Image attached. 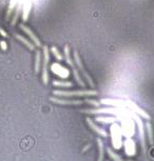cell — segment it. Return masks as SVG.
Returning a JSON list of instances; mask_svg holds the SVG:
<instances>
[{
	"mask_svg": "<svg viewBox=\"0 0 154 161\" xmlns=\"http://www.w3.org/2000/svg\"><path fill=\"white\" fill-rule=\"evenodd\" d=\"M53 85L58 87H72V82L70 81H53Z\"/></svg>",
	"mask_w": 154,
	"mask_h": 161,
	"instance_id": "obj_22",
	"label": "cell"
},
{
	"mask_svg": "<svg viewBox=\"0 0 154 161\" xmlns=\"http://www.w3.org/2000/svg\"><path fill=\"white\" fill-rule=\"evenodd\" d=\"M87 123L89 124V126L91 127V129L93 130L95 133L98 134V135H100L102 137H108V133H107V132H105L103 129H102V127H99L98 125H96L95 123L92 121V119L87 118Z\"/></svg>",
	"mask_w": 154,
	"mask_h": 161,
	"instance_id": "obj_12",
	"label": "cell"
},
{
	"mask_svg": "<svg viewBox=\"0 0 154 161\" xmlns=\"http://www.w3.org/2000/svg\"><path fill=\"white\" fill-rule=\"evenodd\" d=\"M50 101L56 103V104H61V105H80L83 103L81 100H69V99H60V98H56V97H51Z\"/></svg>",
	"mask_w": 154,
	"mask_h": 161,
	"instance_id": "obj_8",
	"label": "cell"
},
{
	"mask_svg": "<svg viewBox=\"0 0 154 161\" xmlns=\"http://www.w3.org/2000/svg\"><path fill=\"white\" fill-rule=\"evenodd\" d=\"M126 107H128V109L131 110L132 112H134V113H136L138 116L142 117V118L147 119V120H150V119H151L150 115H149L148 113H146V112H145L142 109H140V107H138L135 102H133V101L126 100Z\"/></svg>",
	"mask_w": 154,
	"mask_h": 161,
	"instance_id": "obj_6",
	"label": "cell"
},
{
	"mask_svg": "<svg viewBox=\"0 0 154 161\" xmlns=\"http://www.w3.org/2000/svg\"><path fill=\"white\" fill-rule=\"evenodd\" d=\"M0 48H1V50L3 51V52H5V51L8 50V44H6V42L4 40L0 41Z\"/></svg>",
	"mask_w": 154,
	"mask_h": 161,
	"instance_id": "obj_26",
	"label": "cell"
},
{
	"mask_svg": "<svg viewBox=\"0 0 154 161\" xmlns=\"http://www.w3.org/2000/svg\"><path fill=\"white\" fill-rule=\"evenodd\" d=\"M145 129H146V131H147V136H148L149 143H150L151 145H153L154 144L153 130H152V125H151V123L149 122V121H147L146 124H145Z\"/></svg>",
	"mask_w": 154,
	"mask_h": 161,
	"instance_id": "obj_14",
	"label": "cell"
},
{
	"mask_svg": "<svg viewBox=\"0 0 154 161\" xmlns=\"http://www.w3.org/2000/svg\"><path fill=\"white\" fill-rule=\"evenodd\" d=\"M125 152L128 156H134L136 153V147H135V142L132 139V137H127L126 141H125Z\"/></svg>",
	"mask_w": 154,
	"mask_h": 161,
	"instance_id": "obj_9",
	"label": "cell"
},
{
	"mask_svg": "<svg viewBox=\"0 0 154 161\" xmlns=\"http://www.w3.org/2000/svg\"><path fill=\"white\" fill-rule=\"evenodd\" d=\"M51 70L53 71V73L56 75H58L60 78H68L70 75L69 73V70L65 69V67H63L62 65H60L59 63H53L51 65Z\"/></svg>",
	"mask_w": 154,
	"mask_h": 161,
	"instance_id": "obj_7",
	"label": "cell"
},
{
	"mask_svg": "<svg viewBox=\"0 0 154 161\" xmlns=\"http://www.w3.org/2000/svg\"><path fill=\"white\" fill-rule=\"evenodd\" d=\"M65 61L68 62V64H69L71 67H73L74 63H73V61H72V59H71V56H70V48L68 45L65 46Z\"/></svg>",
	"mask_w": 154,
	"mask_h": 161,
	"instance_id": "obj_19",
	"label": "cell"
},
{
	"mask_svg": "<svg viewBox=\"0 0 154 161\" xmlns=\"http://www.w3.org/2000/svg\"><path fill=\"white\" fill-rule=\"evenodd\" d=\"M18 0H11L10 3H8V11H6V20H8V19L11 18V16H12V13L15 11V8H16L17 4H18Z\"/></svg>",
	"mask_w": 154,
	"mask_h": 161,
	"instance_id": "obj_15",
	"label": "cell"
},
{
	"mask_svg": "<svg viewBox=\"0 0 154 161\" xmlns=\"http://www.w3.org/2000/svg\"><path fill=\"white\" fill-rule=\"evenodd\" d=\"M110 133H111V138H112V144L115 150H119L122 145V127L117 124L116 122L112 123L111 127H110Z\"/></svg>",
	"mask_w": 154,
	"mask_h": 161,
	"instance_id": "obj_1",
	"label": "cell"
},
{
	"mask_svg": "<svg viewBox=\"0 0 154 161\" xmlns=\"http://www.w3.org/2000/svg\"><path fill=\"white\" fill-rule=\"evenodd\" d=\"M90 147H91V144H88V145H87V146H85V149H83V150H82V152H85V151H88V150H89V149H90Z\"/></svg>",
	"mask_w": 154,
	"mask_h": 161,
	"instance_id": "obj_28",
	"label": "cell"
},
{
	"mask_svg": "<svg viewBox=\"0 0 154 161\" xmlns=\"http://www.w3.org/2000/svg\"><path fill=\"white\" fill-rule=\"evenodd\" d=\"M73 56H74V60H75V63L77 64V67H78L79 71H80V72H81V74H82V75H83V77H85V80L88 81L89 85H90V87H94V82H93V80H92L91 76H90V75L87 73V71L85 70V67H83L82 63H81V59H80V57H79L78 53H77L76 51H74Z\"/></svg>",
	"mask_w": 154,
	"mask_h": 161,
	"instance_id": "obj_5",
	"label": "cell"
},
{
	"mask_svg": "<svg viewBox=\"0 0 154 161\" xmlns=\"http://www.w3.org/2000/svg\"><path fill=\"white\" fill-rule=\"evenodd\" d=\"M40 62H41V53L39 51L36 52V57H35V73H38L40 69Z\"/></svg>",
	"mask_w": 154,
	"mask_h": 161,
	"instance_id": "obj_20",
	"label": "cell"
},
{
	"mask_svg": "<svg viewBox=\"0 0 154 161\" xmlns=\"http://www.w3.org/2000/svg\"><path fill=\"white\" fill-rule=\"evenodd\" d=\"M97 144H98V150H99V156H98L97 161H103V153H105V149H103V143L100 140V138L97 139Z\"/></svg>",
	"mask_w": 154,
	"mask_h": 161,
	"instance_id": "obj_21",
	"label": "cell"
},
{
	"mask_svg": "<svg viewBox=\"0 0 154 161\" xmlns=\"http://www.w3.org/2000/svg\"><path fill=\"white\" fill-rule=\"evenodd\" d=\"M53 94L55 96L61 97H82V96H96L97 92L91 90V91H53Z\"/></svg>",
	"mask_w": 154,
	"mask_h": 161,
	"instance_id": "obj_2",
	"label": "cell"
},
{
	"mask_svg": "<svg viewBox=\"0 0 154 161\" xmlns=\"http://www.w3.org/2000/svg\"><path fill=\"white\" fill-rule=\"evenodd\" d=\"M50 61V50L48 46H43V64H42V74L41 79L45 84L49 83V74H48V64Z\"/></svg>",
	"mask_w": 154,
	"mask_h": 161,
	"instance_id": "obj_3",
	"label": "cell"
},
{
	"mask_svg": "<svg viewBox=\"0 0 154 161\" xmlns=\"http://www.w3.org/2000/svg\"><path fill=\"white\" fill-rule=\"evenodd\" d=\"M0 35H1L2 37H4V38H8V33H6L2 28H0Z\"/></svg>",
	"mask_w": 154,
	"mask_h": 161,
	"instance_id": "obj_27",
	"label": "cell"
},
{
	"mask_svg": "<svg viewBox=\"0 0 154 161\" xmlns=\"http://www.w3.org/2000/svg\"><path fill=\"white\" fill-rule=\"evenodd\" d=\"M21 12H22V2L19 1L18 4H17V6H16V8H15V11H14V15H13L12 20H11V25L14 26L15 24L17 23L18 18H19V15H20Z\"/></svg>",
	"mask_w": 154,
	"mask_h": 161,
	"instance_id": "obj_13",
	"label": "cell"
},
{
	"mask_svg": "<svg viewBox=\"0 0 154 161\" xmlns=\"http://www.w3.org/2000/svg\"><path fill=\"white\" fill-rule=\"evenodd\" d=\"M19 26H20L21 30H22L23 32H25V34L28 35V37H30L31 40L33 41V43H34V44L36 45V46H38V48H40V46H41V42H40V40L38 39V37H36V35H35L34 33H33L32 31H31L30 28H28L26 25H25L23 23H21Z\"/></svg>",
	"mask_w": 154,
	"mask_h": 161,
	"instance_id": "obj_10",
	"label": "cell"
},
{
	"mask_svg": "<svg viewBox=\"0 0 154 161\" xmlns=\"http://www.w3.org/2000/svg\"><path fill=\"white\" fill-rule=\"evenodd\" d=\"M15 37H16L19 41H21V42H22L25 45H26V48H28V50H31V51L35 50V44H34V43L31 42V41H28V39L25 38L23 36H21V35H19V34H15Z\"/></svg>",
	"mask_w": 154,
	"mask_h": 161,
	"instance_id": "obj_16",
	"label": "cell"
},
{
	"mask_svg": "<svg viewBox=\"0 0 154 161\" xmlns=\"http://www.w3.org/2000/svg\"><path fill=\"white\" fill-rule=\"evenodd\" d=\"M129 161H132V160H129Z\"/></svg>",
	"mask_w": 154,
	"mask_h": 161,
	"instance_id": "obj_29",
	"label": "cell"
},
{
	"mask_svg": "<svg viewBox=\"0 0 154 161\" xmlns=\"http://www.w3.org/2000/svg\"><path fill=\"white\" fill-rule=\"evenodd\" d=\"M31 8H32V1L31 0H25V2H22V20L25 21L28 19L30 16Z\"/></svg>",
	"mask_w": 154,
	"mask_h": 161,
	"instance_id": "obj_11",
	"label": "cell"
},
{
	"mask_svg": "<svg viewBox=\"0 0 154 161\" xmlns=\"http://www.w3.org/2000/svg\"><path fill=\"white\" fill-rule=\"evenodd\" d=\"M107 153H108V155L110 156V158H111L113 161H124L122 159V157H120V156H118L116 153H114L111 149H107Z\"/></svg>",
	"mask_w": 154,
	"mask_h": 161,
	"instance_id": "obj_23",
	"label": "cell"
},
{
	"mask_svg": "<svg viewBox=\"0 0 154 161\" xmlns=\"http://www.w3.org/2000/svg\"><path fill=\"white\" fill-rule=\"evenodd\" d=\"M51 51H52V54L55 56V58L57 59V60H59V61H61L62 60V56H61V54L59 53V51L57 50V48L56 46H52V48H51Z\"/></svg>",
	"mask_w": 154,
	"mask_h": 161,
	"instance_id": "obj_24",
	"label": "cell"
},
{
	"mask_svg": "<svg viewBox=\"0 0 154 161\" xmlns=\"http://www.w3.org/2000/svg\"><path fill=\"white\" fill-rule=\"evenodd\" d=\"M85 102L89 103V104H91V105H93V107H99V105H100V103L98 102V101L91 100V99H87V100H85Z\"/></svg>",
	"mask_w": 154,
	"mask_h": 161,
	"instance_id": "obj_25",
	"label": "cell"
},
{
	"mask_svg": "<svg viewBox=\"0 0 154 161\" xmlns=\"http://www.w3.org/2000/svg\"><path fill=\"white\" fill-rule=\"evenodd\" d=\"M134 121L136 122V124H137V127H138V134H139V140H140V145H142V153L146 154L147 152V147H146V136H145V125H144V122H142V118H140V116H136L135 118L133 119Z\"/></svg>",
	"mask_w": 154,
	"mask_h": 161,
	"instance_id": "obj_4",
	"label": "cell"
},
{
	"mask_svg": "<svg viewBox=\"0 0 154 161\" xmlns=\"http://www.w3.org/2000/svg\"><path fill=\"white\" fill-rule=\"evenodd\" d=\"M96 121H98V122H102V123H105V124H109V123H114L115 121H117V117L98 116V117H96Z\"/></svg>",
	"mask_w": 154,
	"mask_h": 161,
	"instance_id": "obj_17",
	"label": "cell"
},
{
	"mask_svg": "<svg viewBox=\"0 0 154 161\" xmlns=\"http://www.w3.org/2000/svg\"><path fill=\"white\" fill-rule=\"evenodd\" d=\"M72 71H73V75H74V77H75L77 83H78V84L80 85V87H85V83L83 82V80L80 78V76H79V74H78V70H77L76 67H75V65H74V67H72Z\"/></svg>",
	"mask_w": 154,
	"mask_h": 161,
	"instance_id": "obj_18",
	"label": "cell"
}]
</instances>
